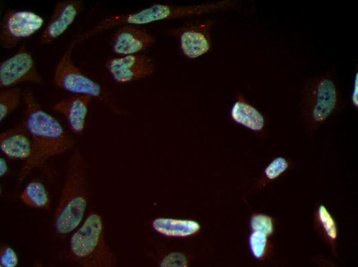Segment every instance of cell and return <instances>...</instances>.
<instances>
[{
    "mask_svg": "<svg viewBox=\"0 0 358 267\" xmlns=\"http://www.w3.org/2000/svg\"><path fill=\"white\" fill-rule=\"evenodd\" d=\"M22 95L25 106L24 120L31 137L32 151L19 174L17 187L32 169L71 149L75 144L59 121L42 109L30 90L25 89Z\"/></svg>",
    "mask_w": 358,
    "mask_h": 267,
    "instance_id": "obj_1",
    "label": "cell"
},
{
    "mask_svg": "<svg viewBox=\"0 0 358 267\" xmlns=\"http://www.w3.org/2000/svg\"><path fill=\"white\" fill-rule=\"evenodd\" d=\"M87 168L82 154L74 151L67 165L59 201L53 216L57 234L66 235L82 221L88 199Z\"/></svg>",
    "mask_w": 358,
    "mask_h": 267,
    "instance_id": "obj_2",
    "label": "cell"
},
{
    "mask_svg": "<svg viewBox=\"0 0 358 267\" xmlns=\"http://www.w3.org/2000/svg\"><path fill=\"white\" fill-rule=\"evenodd\" d=\"M335 68L307 80L301 90L300 112L310 135L338 109L341 96Z\"/></svg>",
    "mask_w": 358,
    "mask_h": 267,
    "instance_id": "obj_3",
    "label": "cell"
},
{
    "mask_svg": "<svg viewBox=\"0 0 358 267\" xmlns=\"http://www.w3.org/2000/svg\"><path fill=\"white\" fill-rule=\"evenodd\" d=\"M68 256L71 261L85 267H110L115 258L106 245L101 217L90 214L70 239Z\"/></svg>",
    "mask_w": 358,
    "mask_h": 267,
    "instance_id": "obj_4",
    "label": "cell"
},
{
    "mask_svg": "<svg viewBox=\"0 0 358 267\" xmlns=\"http://www.w3.org/2000/svg\"><path fill=\"white\" fill-rule=\"evenodd\" d=\"M208 12L209 7L205 4L195 6L154 4L135 12L106 18L86 33L84 38L117 26H137L161 20L198 16Z\"/></svg>",
    "mask_w": 358,
    "mask_h": 267,
    "instance_id": "obj_5",
    "label": "cell"
},
{
    "mask_svg": "<svg viewBox=\"0 0 358 267\" xmlns=\"http://www.w3.org/2000/svg\"><path fill=\"white\" fill-rule=\"evenodd\" d=\"M78 41L77 39L74 40L59 60L54 73L55 85L74 94L88 96L110 103L109 97L102 87L82 73L73 62L71 53Z\"/></svg>",
    "mask_w": 358,
    "mask_h": 267,
    "instance_id": "obj_6",
    "label": "cell"
},
{
    "mask_svg": "<svg viewBox=\"0 0 358 267\" xmlns=\"http://www.w3.org/2000/svg\"><path fill=\"white\" fill-rule=\"evenodd\" d=\"M43 18L28 10L6 12L1 25L0 43L4 48L11 49L22 40L37 32L43 26Z\"/></svg>",
    "mask_w": 358,
    "mask_h": 267,
    "instance_id": "obj_7",
    "label": "cell"
},
{
    "mask_svg": "<svg viewBox=\"0 0 358 267\" xmlns=\"http://www.w3.org/2000/svg\"><path fill=\"white\" fill-rule=\"evenodd\" d=\"M25 82L42 84L43 79L37 70L32 55L22 46L15 54L1 63L0 87L3 89L12 87Z\"/></svg>",
    "mask_w": 358,
    "mask_h": 267,
    "instance_id": "obj_8",
    "label": "cell"
},
{
    "mask_svg": "<svg viewBox=\"0 0 358 267\" xmlns=\"http://www.w3.org/2000/svg\"><path fill=\"white\" fill-rule=\"evenodd\" d=\"M106 67L113 79L120 83L141 80L152 74L155 69L151 58L137 54L112 59Z\"/></svg>",
    "mask_w": 358,
    "mask_h": 267,
    "instance_id": "obj_9",
    "label": "cell"
},
{
    "mask_svg": "<svg viewBox=\"0 0 358 267\" xmlns=\"http://www.w3.org/2000/svg\"><path fill=\"white\" fill-rule=\"evenodd\" d=\"M82 8V2L65 0L58 2L51 16L41 33L40 42L47 44L62 35L73 23Z\"/></svg>",
    "mask_w": 358,
    "mask_h": 267,
    "instance_id": "obj_10",
    "label": "cell"
},
{
    "mask_svg": "<svg viewBox=\"0 0 358 267\" xmlns=\"http://www.w3.org/2000/svg\"><path fill=\"white\" fill-rule=\"evenodd\" d=\"M0 149L11 160L25 162L29 159L32 151V139L24 120L1 132Z\"/></svg>",
    "mask_w": 358,
    "mask_h": 267,
    "instance_id": "obj_11",
    "label": "cell"
},
{
    "mask_svg": "<svg viewBox=\"0 0 358 267\" xmlns=\"http://www.w3.org/2000/svg\"><path fill=\"white\" fill-rule=\"evenodd\" d=\"M154 41L153 36L133 25H125L115 33L112 43L113 51L118 54H135L150 47Z\"/></svg>",
    "mask_w": 358,
    "mask_h": 267,
    "instance_id": "obj_12",
    "label": "cell"
},
{
    "mask_svg": "<svg viewBox=\"0 0 358 267\" xmlns=\"http://www.w3.org/2000/svg\"><path fill=\"white\" fill-rule=\"evenodd\" d=\"M92 99L88 96L74 94L55 104L52 109L65 117L74 134L81 135L85 129L86 118Z\"/></svg>",
    "mask_w": 358,
    "mask_h": 267,
    "instance_id": "obj_13",
    "label": "cell"
},
{
    "mask_svg": "<svg viewBox=\"0 0 358 267\" xmlns=\"http://www.w3.org/2000/svg\"><path fill=\"white\" fill-rule=\"evenodd\" d=\"M206 27L205 25H192L182 32L180 36V46L185 56L195 59L208 51L210 40Z\"/></svg>",
    "mask_w": 358,
    "mask_h": 267,
    "instance_id": "obj_14",
    "label": "cell"
},
{
    "mask_svg": "<svg viewBox=\"0 0 358 267\" xmlns=\"http://www.w3.org/2000/svg\"><path fill=\"white\" fill-rule=\"evenodd\" d=\"M230 117L236 123L255 131L260 132L264 128L263 116L253 105L246 101L240 93L230 109Z\"/></svg>",
    "mask_w": 358,
    "mask_h": 267,
    "instance_id": "obj_15",
    "label": "cell"
},
{
    "mask_svg": "<svg viewBox=\"0 0 358 267\" xmlns=\"http://www.w3.org/2000/svg\"><path fill=\"white\" fill-rule=\"evenodd\" d=\"M154 228L169 236H187L196 233L200 228L199 223L192 220L158 218L153 222Z\"/></svg>",
    "mask_w": 358,
    "mask_h": 267,
    "instance_id": "obj_16",
    "label": "cell"
},
{
    "mask_svg": "<svg viewBox=\"0 0 358 267\" xmlns=\"http://www.w3.org/2000/svg\"><path fill=\"white\" fill-rule=\"evenodd\" d=\"M20 198L25 205L34 208H47L50 203L48 190L42 182L38 181L27 184L21 194Z\"/></svg>",
    "mask_w": 358,
    "mask_h": 267,
    "instance_id": "obj_17",
    "label": "cell"
},
{
    "mask_svg": "<svg viewBox=\"0 0 358 267\" xmlns=\"http://www.w3.org/2000/svg\"><path fill=\"white\" fill-rule=\"evenodd\" d=\"M21 89L12 87L4 88L0 91V120L2 122L11 113L20 103Z\"/></svg>",
    "mask_w": 358,
    "mask_h": 267,
    "instance_id": "obj_18",
    "label": "cell"
},
{
    "mask_svg": "<svg viewBox=\"0 0 358 267\" xmlns=\"http://www.w3.org/2000/svg\"><path fill=\"white\" fill-rule=\"evenodd\" d=\"M249 246L253 255L260 258L264 254L266 244V235L260 231H254L250 236Z\"/></svg>",
    "mask_w": 358,
    "mask_h": 267,
    "instance_id": "obj_19",
    "label": "cell"
},
{
    "mask_svg": "<svg viewBox=\"0 0 358 267\" xmlns=\"http://www.w3.org/2000/svg\"><path fill=\"white\" fill-rule=\"evenodd\" d=\"M288 166L289 164L286 159L282 157H277L265 168V175L268 179H274L284 172Z\"/></svg>",
    "mask_w": 358,
    "mask_h": 267,
    "instance_id": "obj_20",
    "label": "cell"
},
{
    "mask_svg": "<svg viewBox=\"0 0 358 267\" xmlns=\"http://www.w3.org/2000/svg\"><path fill=\"white\" fill-rule=\"evenodd\" d=\"M320 221L328 235L331 239H334L337 236L335 223L326 207L321 205L318 209Z\"/></svg>",
    "mask_w": 358,
    "mask_h": 267,
    "instance_id": "obj_21",
    "label": "cell"
},
{
    "mask_svg": "<svg viewBox=\"0 0 358 267\" xmlns=\"http://www.w3.org/2000/svg\"><path fill=\"white\" fill-rule=\"evenodd\" d=\"M252 229L255 231H260L266 235L273 232V223L271 217L263 215L254 216L250 221Z\"/></svg>",
    "mask_w": 358,
    "mask_h": 267,
    "instance_id": "obj_22",
    "label": "cell"
},
{
    "mask_svg": "<svg viewBox=\"0 0 358 267\" xmlns=\"http://www.w3.org/2000/svg\"><path fill=\"white\" fill-rule=\"evenodd\" d=\"M1 266L14 267L18 264V258L15 251L8 246H3L0 252Z\"/></svg>",
    "mask_w": 358,
    "mask_h": 267,
    "instance_id": "obj_23",
    "label": "cell"
},
{
    "mask_svg": "<svg viewBox=\"0 0 358 267\" xmlns=\"http://www.w3.org/2000/svg\"><path fill=\"white\" fill-rule=\"evenodd\" d=\"M187 264L186 259L182 254L173 253L167 256L163 261L162 266H185Z\"/></svg>",
    "mask_w": 358,
    "mask_h": 267,
    "instance_id": "obj_24",
    "label": "cell"
},
{
    "mask_svg": "<svg viewBox=\"0 0 358 267\" xmlns=\"http://www.w3.org/2000/svg\"><path fill=\"white\" fill-rule=\"evenodd\" d=\"M358 72H357L355 74V78H354V85H353V89L352 90V95H351V101L353 105L356 108H357L358 106V84H357V76Z\"/></svg>",
    "mask_w": 358,
    "mask_h": 267,
    "instance_id": "obj_25",
    "label": "cell"
},
{
    "mask_svg": "<svg viewBox=\"0 0 358 267\" xmlns=\"http://www.w3.org/2000/svg\"><path fill=\"white\" fill-rule=\"evenodd\" d=\"M8 171V165L6 161L3 158L0 159V175L3 177Z\"/></svg>",
    "mask_w": 358,
    "mask_h": 267,
    "instance_id": "obj_26",
    "label": "cell"
}]
</instances>
